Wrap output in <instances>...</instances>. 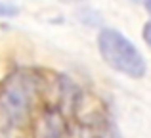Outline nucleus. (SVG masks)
Masks as SVG:
<instances>
[{
  "label": "nucleus",
  "mask_w": 151,
  "mask_h": 138,
  "mask_svg": "<svg viewBox=\"0 0 151 138\" xmlns=\"http://www.w3.org/2000/svg\"><path fill=\"white\" fill-rule=\"evenodd\" d=\"M44 86V77L35 69L21 67L4 77L0 82V138H29Z\"/></svg>",
  "instance_id": "f257e3e1"
},
{
  "label": "nucleus",
  "mask_w": 151,
  "mask_h": 138,
  "mask_svg": "<svg viewBox=\"0 0 151 138\" xmlns=\"http://www.w3.org/2000/svg\"><path fill=\"white\" fill-rule=\"evenodd\" d=\"M35 138H69L67 113L58 105H48L35 125Z\"/></svg>",
  "instance_id": "7ed1b4c3"
},
{
  "label": "nucleus",
  "mask_w": 151,
  "mask_h": 138,
  "mask_svg": "<svg viewBox=\"0 0 151 138\" xmlns=\"http://www.w3.org/2000/svg\"><path fill=\"white\" fill-rule=\"evenodd\" d=\"M144 6H145V10L151 14V0H144Z\"/></svg>",
  "instance_id": "423d86ee"
},
{
  "label": "nucleus",
  "mask_w": 151,
  "mask_h": 138,
  "mask_svg": "<svg viewBox=\"0 0 151 138\" xmlns=\"http://www.w3.org/2000/svg\"><path fill=\"white\" fill-rule=\"evenodd\" d=\"M98 50L111 69L130 79H142L147 71L144 54L117 29L105 27L98 33Z\"/></svg>",
  "instance_id": "f03ea898"
},
{
  "label": "nucleus",
  "mask_w": 151,
  "mask_h": 138,
  "mask_svg": "<svg viewBox=\"0 0 151 138\" xmlns=\"http://www.w3.org/2000/svg\"><path fill=\"white\" fill-rule=\"evenodd\" d=\"M19 14V8L10 2H0V17H14Z\"/></svg>",
  "instance_id": "20e7f679"
},
{
  "label": "nucleus",
  "mask_w": 151,
  "mask_h": 138,
  "mask_svg": "<svg viewBox=\"0 0 151 138\" xmlns=\"http://www.w3.org/2000/svg\"><path fill=\"white\" fill-rule=\"evenodd\" d=\"M142 37H144V40H145V44L151 48V21H147L144 25V31H142Z\"/></svg>",
  "instance_id": "39448f33"
}]
</instances>
